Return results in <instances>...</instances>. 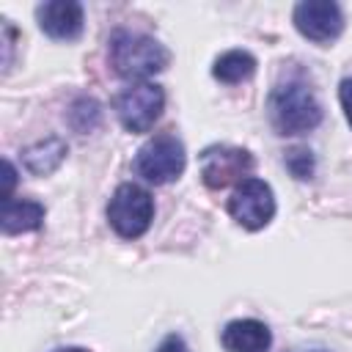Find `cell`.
Wrapping results in <instances>:
<instances>
[{"label":"cell","instance_id":"6da1fadb","mask_svg":"<svg viewBox=\"0 0 352 352\" xmlns=\"http://www.w3.org/2000/svg\"><path fill=\"white\" fill-rule=\"evenodd\" d=\"M267 116L278 135L294 138L322 124V104L305 80H286L270 91Z\"/></svg>","mask_w":352,"mask_h":352},{"label":"cell","instance_id":"7a4b0ae2","mask_svg":"<svg viewBox=\"0 0 352 352\" xmlns=\"http://www.w3.org/2000/svg\"><path fill=\"white\" fill-rule=\"evenodd\" d=\"M107 60L118 77L129 82H143L146 77L168 69L170 52L146 33L118 28L107 41Z\"/></svg>","mask_w":352,"mask_h":352},{"label":"cell","instance_id":"3957f363","mask_svg":"<svg viewBox=\"0 0 352 352\" xmlns=\"http://www.w3.org/2000/svg\"><path fill=\"white\" fill-rule=\"evenodd\" d=\"M184 168H187L184 143L170 132H160V135L148 138L132 160V170L148 184L176 182L184 173Z\"/></svg>","mask_w":352,"mask_h":352},{"label":"cell","instance_id":"277c9868","mask_svg":"<svg viewBox=\"0 0 352 352\" xmlns=\"http://www.w3.org/2000/svg\"><path fill=\"white\" fill-rule=\"evenodd\" d=\"M154 220V198L140 184L124 182L107 201V223L121 239H138Z\"/></svg>","mask_w":352,"mask_h":352},{"label":"cell","instance_id":"5b68a950","mask_svg":"<svg viewBox=\"0 0 352 352\" xmlns=\"http://www.w3.org/2000/svg\"><path fill=\"white\" fill-rule=\"evenodd\" d=\"M113 110H116V118L121 121V126L132 135H143L148 132L162 110H165V91L157 85V82H129L126 88H121L113 99Z\"/></svg>","mask_w":352,"mask_h":352},{"label":"cell","instance_id":"8992f818","mask_svg":"<svg viewBox=\"0 0 352 352\" xmlns=\"http://www.w3.org/2000/svg\"><path fill=\"white\" fill-rule=\"evenodd\" d=\"M275 192L264 179H245L234 187L228 198V214L248 231H261L275 217Z\"/></svg>","mask_w":352,"mask_h":352},{"label":"cell","instance_id":"52a82bcc","mask_svg":"<svg viewBox=\"0 0 352 352\" xmlns=\"http://www.w3.org/2000/svg\"><path fill=\"white\" fill-rule=\"evenodd\" d=\"M250 170H253V157L248 148L217 143L201 151V179L209 190H223L234 182L239 184L250 179Z\"/></svg>","mask_w":352,"mask_h":352},{"label":"cell","instance_id":"ba28073f","mask_svg":"<svg viewBox=\"0 0 352 352\" xmlns=\"http://www.w3.org/2000/svg\"><path fill=\"white\" fill-rule=\"evenodd\" d=\"M297 33L319 47L333 44L344 33V11L333 0H302L292 11Z\"/></svg>","mask_w":352,"mask_h":352},{"label":"cell","instance_id":"9c48e42d","mask_svg":"<svg viewBox=\"0 0 352 352\" xmlns=\"http://www.w3.org/2000/svg\"><path fill=\"white\" fill-rule=\"evenodd\" d=\"M41 33L55 41H77L85 28V14L77 0H47L36 8Z\"/></svg>","mask_w":352,"mask_h":352},{"label":"cell","instance_id":"30bf717a","mask_svg":"<svg viewBox=\"0 0 352 352\" xmlns=\"http://www.w3.org/2000/svg\"><path fill=\"white\" fill-rule=\"evenodd\" d=\"M220 344L226 352H270L272 333L258 319H231L220 333Z\"/></svg>","mask_w":352,"mask_h":352},{"label":"cell","instance_id":"8fae6325","mask_svg":"<svg viewBox=\"0 0 352 352\" xmlns=\"http://www.w3.org/2000/svg\"><path fill=\"white\" fill-rule=\"evenodd\" d=\"M66 154H69L66 140L58 138V135H50L44 140H36L33 146H28L22 151V162L33 176H50V173H55L60 168Z\"/></svg>","mask_w":352,"mask_h":352},{"label":"cell","instance_id":"7c38bea8","mask_svg":"<svg viewBox=\"0 0 352 352\" xmlns=\"http://www.w3.org/2000/svg\"><path fill=\"white\" fill-rule=\"evenodd\" d=\"M44 206L38 201L30 198H8L3 201L0 209V226L3 234H25V231H36L44 223Z\"/></svg>","mask_w":352,"mask_h":352},{"label":"cell","instance_id":"4fadbf2b","mask_svg":"<svg viewBox=\"0 0 352 352\" xmlns=\"http://www.w3.org/2000/svg\"><path fill=\"white\" fill-rule=\"evenodd\" d=\"M256 58L248 52V50H228L223 55L214 58L212 63V77L226 82V85H236V82H245L256 74Z\"/></svg>","mask_w":352,"mask_h":352},{"label":"cell","instance_id":"5bb4252c","mask_svg":"<svg viewBox=\"0 0 352 352\" xmlns=\"http://www.w3.org/2000/svg\"><path fill=\"white\" fill-rule=\"evenodd\" d=\"M66 121L74 132L91 135L102 124V104L94 96H77L66 110Z\"/></svg>","mask_w":352,"mask_h":352},{"label":"cell","instance_id":"9a60e30c","mask_svg":"<svg viewBox=\"0 0 352 352\" xmlns=\"http://www.w3.org/2000/svg\"><path fill=\"white\" fill-rule=\"evenodd\" d=\"M283 165H286V170H289L297 182H308V179L314 176V170H316L314 151L305 148V146H294V148H289V151L283 154Z\"/></svg>","mask_w":352,"mask_h":352},{"label":"cell","instance_id":"2e32d148","mask_svg":"<svg viewBox=\"0 0 352 352\" xmlns=\"http://www.w3.org/2000/svg\"><path fill=\"white\" fill-rule=\"evenodd\" d=\"M338 102H341V110L346 116V124L352 126V77H344L338 82Z\"/></svg>","mask_w":352,"mask_h":352},{"label":"cell","instance_id":"e0dca14e","mask_svg":"<svg viewBox=\"0 0 352 352\" xmlns=\"http://www.w3.org/2000/svg\"><path fill=\"white\" fill-rule=\"evenodd\" d=\"M14 41H16V30L11 22H3V69L8 72L11 66V52H14Z\"/></svg>","mask_w":352,"mask_h":352},{"label":"cell","instance_id":"ac0fdd59","mask_svg":"<svg viewBox=\"0 0 352 352\" xmlns=\"http://www.w3.org/2000/svg\"><path fill=\"white\" fill-rule=\"evenodd\" d=\"M14 184H16V168H14L11 160H3V201L11 198Z\"/></svg>","mask_w":352,"mask_h":352},{"label":"cell","instance_id":"d6986e66","mask_svg":"<svg viewBox=\"0 0 352 352\" xmlns=\"http://www.w3.org/2000/svg\"><path fill=\"white\" fill-rule=\"evenodd\" d=\"M154 352H190V349H187V344H184V338H182L179 333H170V336H165V338L157 344Z\"/></svg>","mask_w":352,"mask_h":352},{"label":"cell","instance_id":"ffe728a7","mask_svg":"<svg viewBox=\"0 0 352 352\" xmlns=\"http://www.w3.org/2000/svg\"><path fill=\"white\" fill-rule=\"evenodd\" d=\"M52 352H91V349H85V346H58Z\"/></svg>","mask_w":352,"mask_h":352},{"label":"cell","instance_id":"44dd1931","mask_svg":"<svg viewBox=\"0 0 352 352\" xmlns=\"http://www.w3.org/2000/svg\"><path fill=\"white\" fill-rule=\"evenodd\" d=\"M311 352H327V349H311Z\"/></svg>","mask_w":352,"mask_h":352}]
</instances>
